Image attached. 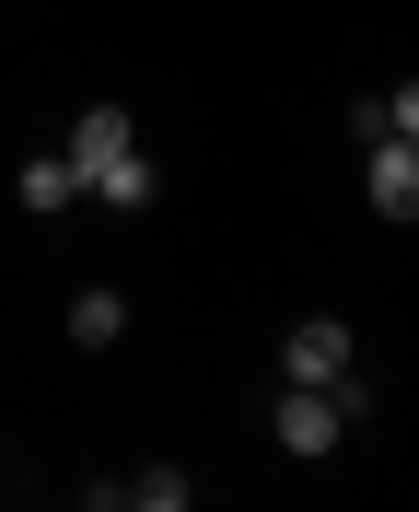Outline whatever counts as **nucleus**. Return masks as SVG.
Wrapping results in <instances>:
<instances>
[{"mask_svg":"<svg viewBox=\"0 0 419 512\" xmlns=\"http://www.w3.org/2000/svg\"><path fill=\"white\" fill-rule=\"evenodd\" d=\"M361 128H373V140H408V128H419V94H408V82L373 94V105H361Z\"/></svg>","mask_w":419,"mask_h":512,"instance_id":"nucleus-8","label":"nucleus"},{"mask_svg":"<svg viewBox=\"0 0 419 512\" xmlns=\"http://www.w3.org/2000/svg\"><path fill=\"white\" fill-rule=\"evenodd\" d=\"M117 326H129L117 291H82V303H70V338H82V350H117Z\"/></svg>","mask_w":419,"mask_h":512,"instance_id":"nucleus-6","label":"nucleus"},{"mask_svg":"<svg viewBox=\"0 0 419 512\" xmlns=\"http://www.w3.org/2000/svg\"><path fill=\"white\" fill-rule=\"evenodd\" d=\"M117 501H129V512H187L198 489H187V466H140V478L117 489Z\"/></svg>","mask_w":419,"mask_h":512,"instance_id":"nucleus-5","label":"nucleus"},{"mask_svg":"<svg viewBox=\"0 0 419 512\" xmlns=\"http://www.w3.org/2000/svg\"><path fill=\"white\" fill-rule=\"evenodd\" d=\"M373 210L385 222H419V152L408 140H373Z\"/></svg>","mask_w":419,"mask_h":512,"instance_id":"nucleus-4","label":"nucleus"},{"mask_svg":"<svg viewBox=\"0 0 419 512\" xmlns=\"http://www.w3.org/2000/svg\"><path fill=\"white\" fill-rule=\"evenodd\" d=\"M268 431H280V454H326L338 431H350V419H338V396H326V384H291Z\"/></svg>","mask_w":419,"mask_h":512,"instance_id":"nucleus-3","label":"nucleus"},{"mask_svg":"<svg viewBox=\"0 0 419 512\" xmlns=\"http://www.w3.org/2000/svg\"><path fill=\"white\" fill-rule=\"evenodd\" d=\"M280 373L291 384H350V326H338V315H303L280 338Z\"/></svg>","mask_w":419,"mask_h":512,"instance_id":"nucleus-2","label":"nucleus"},{"mask_svg":"<svg viewBox=\"0 0 419 512\" xmlns=\"http://www.w3.org/2000/svg\"><path fill=\"white\" fill-rule=\"evenodd\" d=\"M12 187H24V210H70V198H82V187H70V163H59V152H35L24 175H12Z\"/></svg>","mask_w":419,"mask_h":512,"instance_id":"nucleus-7","label":"nucleus"},{"mask_svg":"<svg viewBox=\"0 0 419 512\" xmlns=\"http://www.w3.org/2000/svg\"><path fill=\"white\" fill-rule=\"evenodd\" d=\"M59 163H70V187H82V198H105V210H152V187H163L152 163H140V140H129V117H117V105L70 117Z\"/></svg>","mask_w":419,"mask_h":512,"instance_id":"nucleus-1","label":"nucleus"}]
</instances>
